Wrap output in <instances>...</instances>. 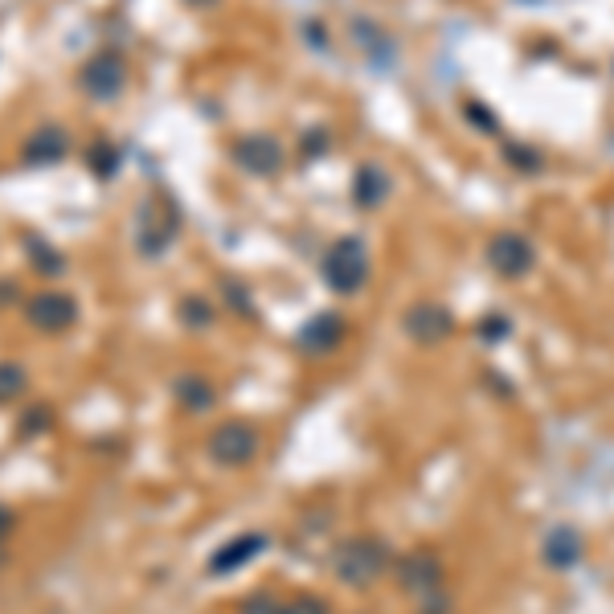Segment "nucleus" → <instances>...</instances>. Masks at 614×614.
<instances>
[{
  "label": "nucleus",
  "instance_id": "1",
  "mask_svg": "<svg viewBox=\"0 0 614 614\" xmlns=\"http://www.w3.org/2000/svg\"><path fill=\"white\" fill-rule=\"evenodd\" d=\"M389 565H393V557H389L385 541H377V537H348L332 553V574H336V582L353 586V590L373 586Z\"/></svg>",
  "mask_w": 614,
  "mask_h": 614
},
{
  "label": "nucleus",
  "instance_id": "2",
  "mask_svg": "<svg viewBox=\"0 0 614 614\" xmlns=\"http://www.w3.org/2000/svg\"><path fill=\"white\" fill-rule=\"evenodd\" d=\"M258 447H262V434L246 418H230L222 426H213L209 434V459L222 467H246L258 455Z\"/></svg>",
  "mask_w": 614,
  "mask_h": 614
},
{
  "label": "nucleus",
  "instance_id": "3",
  "mask_svg": "<svg viewBox=\"0 0 614 614\" xmlns=\"http://www.w3.org/2000/svg\"><path fill=\"white\" fill-rule=\"evenodd\" d=\"M369 279V258H365V246L357 238H340L328 254H324V283L336 291V295H353L361 291Z\"/></svg>",
  "mask_w": 614,
  "mask_h": 614
},
{
  "label": "nucleus",
  "instance_id": "4",
  "mask_svg": "<svg viewBox=\"0 0 614 614\" xmlns=\"http://www.w3.org/2000/svg\"><path fill=\"white\" fill-rule=\"evenodd\" d=\"M78 82H82V91L91 95V99L111 103V99H119V95H123V86H127V66H123V58H119V54L103 50V54H95L91 62L82 66Z\"/></svg>",
  "mask_w": 614,
  "mask_h": 614
},
{
  "label": "nucleus",
  "instance_id": "5",
  "mask_svg": "<svg viewBox=\"0 0 614 614\" xmlns=\"http://www.w3.org/2000/svg\"><path fill=\"white\" fill-rule=\"evenodd\" d=\"M25 320L37 328V332H66L74 320H78V303L62 291H41L25 303Z\"/></svg>",
  "mask_w": 614,
  "mask_h": 614
},
{
  "label": "nucleus",
  "instance_id": "6",
  "mask_svg": "<svg viewBox=\"0 0 614 614\" xmlns=\"http://www.w3.org/2000/svg\"><path fill=\"white\" fill-rule=\"evenodd\" d=\"M488 262L504 279H520V275H529V267L537 262V250L524 234H500L488 242Z\"/></svg>",
  "mask_w": 614,
  "mask_h": 614
},
{
  "label": "nucleus",
  "instance_id": "7",
  "mask_svg": "<svg viewBox=\"0 0 614 614\" xmlns=\"http://www.w3.org/2000/svg\"><path fill=\"white\" fill-rule=\"evenodd\" d=\"M406 332H410V340H418V344H443V340L455 332V320H451V312H443L438 303H414L410 316H406Z\"/></svg>",
  "mask_w": 614,
  "mask_h": 614
},
{
  "label": "nucleus",
  "instance_id": "8",
  "mask_svg": "<svg viewBox=\"0 0 614 614\" xmlns=\"http://www.w3.org/2000/svg\"><path fill=\"white\" fill-rule=\"evenodd\" d=\"M344 320L336 316V312H324V316H312L303 328H299V336H295V348L299 353H312V357H320V353H332V348H340V340H344Z\"/></svg>",
  "mask_w": 614,
  "mask_h": 614
},
{
  "label": "nucleus",
  "instance_id": "9",
  "mask_svg": "<svg viewBox=\"0 0 614 614\" xmlns=\"http://www.w3.org/2000/svg\"><path fill=\"white\" fill-rule=\"evenodd\" d=\"M262 549H267V537H262V533H242V537H234L230 545H222V549L209 557V574H213V578L238 574V569H242L246 561H254Z\"/></svg>",
  "mask_w": 614,
  "mask_h": 614
},
{
  "label": "nucleus",
  "instance_id": "10",
  "mask_svg": "<svg viewBox=\"0 0 614 614\" xmlns=\"http://www.w3.org/2000/svg\"><path fill=\"white\" fill-rule=\"evenodd\" d=\"M398 582H402L410 594L426 598L438 582H443V561L430 557V553H414V557L398 561Z\"/></svg>",
  "mask_w": 614,
  "mask_h": 614
},
{
  "label": "nucleus",
  "instance_id": "11",
  "mask_svg": "<svg viewBox=\"0 0 614 614\" xmlns=\"http://www.w3.org/2000/svg\"><path fill=\"white\" fill-rule=\"evenodd\" d=\"M234 160H238L242 168H250L254 177H271V172L283 164V152H279L275 140L254 136V140H238V144H234Z\"/></svg>",
  "mask_w": 614,
  "mask_h": 614
},
{
  "label": "nucleus",
  "instance_id": "12",
  "mask_svg": "<svg viewBox=\"0 0 614 614\" xmlns=\"http://www.w3.org/2000/svg\"><path fill=\"white\" fill-rule=\"evenodd\" d=\"M66 131L62 127H54V123H46V127H37L33 136L25 140V148H21V160L25 164H58L62 156H66Z\"/></svg>",
  "mask_w": 614,
  "mask_h": 614
},
{
  "label": "nucleus",
  "instance_id": "13",
  "mask_svg": "<svg viewBox=\"0 0 614 614\" xmlns=\"http://www.w3.org/2000/svg\"><path fill=\"white\" fill-rule=\"evenodd\" d=\"M172 393H177V402H181L185 410H197V414L213 410V402H217L213 385H209L205 377H197V373H185V377H177V385H172Z\"/></svg>",
  "mask_w": 614,
  "mask_h": 614
},
{
  "label": "nucleus",
  "instance_id": "14",
  "mask_svg": "<svg viewBox=\"0 0 614 614\" xmlns=\"http://www.w3.org/2000/svg\"><path fill=\"white\" fill-rule=\"evenodd\" d=\"M582 557V537L574 533V529H553L549 537H545V561L553 565V569H569Z\"/></svg>",
  "mask_w": 614,
  "mask_h": 614
},
{
  "label": "nucleus",
  "instance_id": "15",
  "mask_svg": "<svg viewBox=\"0 0 614 614\" xmlns=\"http://www.w3.org/2000/svg\"><path fill=\"white\" fill-rule=\"evenodd\" d=\"M25 385H29L25 365H17V361H0V406H5V402H17L21 393H25Z\"/></svg>",
  "mask_w": 614,
  "mask_h": 614
},
{
  "label": "nucleus",
  "instance_id": "16",
  "mask_svg": "<svg viewBox=\"0 0 614 614\" xmlns=\"http://www.w3.org/2000/svg\"><path fill=\"white\" fill-rule=\"evenodd\" d=\"M279 614H332V606L324 598H316V594H295V598H287L279 606Z\"/></svg>",
  "mask_w": 614,
  "mask_h": 614
},
{
  "label": "nucleus",
  "instance_id": "17",
  "mask_svg": "<svg viewBox=\"0 0 614 614\" xmlns=\"http://www.w3.org/2000/svg\"><path fill=\"white\" fill-rule=\"evenodd\" d=\"M25 246H29L33 262H37V267H41V271H46V275H58V271H62V258H58V254H50V250H46V246H41L37 238H29Z\"/></svg>",
  "mask_w": 614,
  "mask_h": 614
},
{
  "label": "nucleus",
  "instance_id": "18",
  "mask_svg": "<svg viewBox=\"0 0 614 614\" xmlns=\"http://www.w3.org/2000/svg\"><path fill=\"white\" fill-rule=\"evenodd\" d=\"M181 307H185V312H181L185 324H209V312H205V303H201V299H185Z\"/></svg>",
  "mask_w": 614,
  "mask_h": 614
},
{
  "label": "nucleus",
  "instance_id": "19",
  "mask_svg": "<svg viewBox=\"0 0 614 614\" xmlns=\"http://www.w3.org/2000/svg\"><path fill=\"white\" fill-rule=\"evenodd\" d=\"M95 160H99V172H103V177H111V168H115V152H111L107 144H99V148H95Z\"/></svg>",
  "mask_w": 614,
  "mask_h": 614
},
{
  "label": "nucleus",
  "instance_id": "20",
  "mask_svg": "<svg viewBox=\"0 0 614 614\" xmlns=\"http://www.w3.org/2000/svg\"><path fill=\"white\" fill-rule=\"evenodd\" d=\"M9 529H13V512L0 504V537H9Z\"/></svg>",
  "mask_w": 614,
  "mask_h": 614
}]
</instances>
